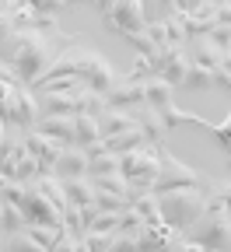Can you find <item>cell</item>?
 Returning <instances> with one entry per match:
<instances>
[{
    "instance_id": "cell-1",
    "label": "cell",
    "mask_w": 231,
    "mask_h": 252,
    "mask_svg": "<svg viewBox=\"0 0 231 252\" xmlns=\"http://www.w3.org/2000/svg\"><path fill=\"white\" fill-rule=\"evenodd\" d=\"M172 189H203V193L210 196L214 179L203 175L200 168H189L165 144H158V179L151 186V193H172Z\"/></svg>"
},
{
    "instance_id": "cell-2",
    "label": "cell",
    "mask_w": 231,
    "mask_h": 252,
    "mask_svg": "<svg viewBox=\"0 0 231 252\" xmlns=\"http://www.w3.org/2000/svg\"><path fill=\"white\" fill-rule=\"evenodd\" d=\"M182 238L203 245V249H214V252H231V217H228V210H224L217 200L207 196L203 214L186 228Z\"/></svg>"
},
{
    "instance_id": "cell-3",
    "label": "cell",
    "mask_w": 231,
    "mask_h": 252,
    "mask_svg": "<svg viewBox=\"0 0 231 252\" xmlns=\"http://www.w3.org/2000/svg\"><path fill=\"white\" fill-rule=\"evenodd\" d=\"M154 200H158L161 220L172 231H179V235H186V228L207 207V193H203V189H172V193H154Z\"/></svg>"
},
{
    "instance_id": "cell-4",
    "label": "cell",
    "mask_w": 231,
    "mask_h": 252,
    "mask_svg": "<svg viewBox=\"0 0 231 252\" xmlns=\"http://www.w3.org/2000/svg\"><path fill=\"white\" fill-rule=\"evenodd\" d=\"M119 175L133 193H151V186L158 179V144H144L130 154H119Z\"/></svg>"
},
{
    "instance_id": "cell-5",
    "label": "cell",
    "mask_w": 231,
    "mask_h": 252,
    "mask_svg": "<svg viewBox=\"0 0 231 252\" xmlns=\"http://www.w3.org/2000/svg\"><path fill=\"white\" fill-rule=\"evenodd\" d=\"M98 11H102L105 25L112 32H119L123 39H140L147 32V14H144V4L140 0H119V4H98Z\"/></svg>"
},
{
    "instance_id": "cell-6",
    "label": "cell",
    "mask_w": 231,
    "mask_h": 252,
    "mask_svg": "<svg viewBox=\"0 0 231 252\" xmlns=\"http://www.w3.org/2000/svg\"><path fill=\"white\" fill-rule=\"evenodd\" d=\"M21 214H25V220H28V224H53V228H60L63 224V214L39 193V189H35V182H28L25 186V196H21Z\"/></svg>"
},
{
    "instance_id": "cell-7",
    "label": "cell",
    "mask_w": 231,
    "mask_h": 252,
    "mask_svg": "<svg viewBox=\"0 0 231 252\" xmlns=\"http://www.w3.org/2000/svg\"><path fill=\"white\" fill-rule=\"evenodd\" d=\"M147 102V81L133 77V74H119V81L112 84V91L105 94V105L109 109H137Z\"/></svg>"
},
{
    "instance_id": "cell-8",
    "label": "cell",
    "mask_w": 231,
    "mask_h": 252,
    "mask_svg": "<svg viewBox=\"0 0 231 252\" xmlns=\"http://www.w3.org/2000/svg\"><path fill=\"white\" fill-rule=\"evenodd\" d=\"M151 67H154V77L172 84V88H182V77H186V67H189V53L186 49H161L151 56Z\"/></svg>"
},
{
    "instance_id": "cell-9",
    "label": "cell",
    "mask_w": 231,
    "mask_h": 252,
    "mask_svg": "<svg viewBox=\"0 0 231 252\" xmlns=\"http://www.w3.org/2000/svg\"><path fill=\"white\" fill-rule=\"evenodd\" d=\"M21 140H25L28 154H32V158H35V161L42 165V172H53V168H56V161H60V151H63V144H56V140L42 137V133H35V130L21 133Z\"/></svg>"
},
{
    "instance_id": "cell-10",
    "label": "cell",
    "mask_w": 231,
    "mask_h": 252,
    "mask_svg": "<svg viewBox=\"0 0 231 252\" xmlns=\"http://www.w3.org/2000/svg\"><path fill=\"white\" fill-rule=\"evenodd\" d=\"M53 175L60 182H67V179H88V151L70 144V147H63L60 151V161L53 168Z\"/></svg>"
},
{
    "instance_id": "cell-11",
    "label": "cell",
    "mask_w": 231,
    "mask_h": 252,
    "mask_svg": "<svg viewBox=\"0 0 231 252\" xmlns=\"http://www.w3.org/2000/svg\"><path fill=\"white\" fill-rule=\"evenodd\" d=\"M182 235L172 231L165 220H158V224H144L140 238H137V252H168Z\"/></svg>"
},
{
    "instance_id": "cell-12",
    "label": "cell",
    "mask_w": 231,
    "mask_h": 252,
    "mask_svg": "<svg viewBox=\"0 0 231 252\" xmlns=\"http://www.w3.org/2000/svg\"><path fill=\"white\" fill-rule=\"evenodd\" d=\"M35 133L63 144V147H70L77 144V126H74V116H53V119H39L35 123Z\"/></svg>"
},
{
    "instance_id": "cell-13",
    "label": "cell",
    "mask_w": 231,
    "mask_h": 252,
    "mask_svg": "<svg viewBox=\"0 0 231 252\" xmlns=\"http://www.w3.org/2000/svg\"><path fill=\"white\" fill-rule=\"evenodd\" d=\"M130 130H140L133 112H123V109H105L102 116H98V133H102V140L119 137V133H130Z\"/></svg>"
},
{
    "instance_id": "cell-14",
    "label": "cell",
    "mask_w": 231,
    "mask_h": 252,
    "mask_svg": "<svg viewBox=\"0 0 231 252\" xmlns=\"http://www.w3.org/2000/svg\"><path fill=\"white\" fill-rule=\"evenodd\" d=\"M186 53H189V60L196 63V67L210 70L214 77L221 74V60H224V53H221L217 46H210L207 39H200V42H189V46H186Z\"/></svg>"
},
{
    "instance_id": "cell-15",
    "label": "cell",
    "mask_w": 231,
    "mask_h": 252,
    "mask_svg": "<svg viewBox=\"0 0 231 252\" xmlns=\"http://www.w3.org/2000/svg\"><path fill=\"white\" fill-rule=\"evenodd\" d=\"M35 189H39V193H42L60 214H67V207H70V203H67V193H63V182H60L53 172H42V175L35 179Z\"/></svg>"
},
{
    "instance_id": "cell-16",
    "label": "cell",
    "mask_w": 231,
    "mask_h": 252,
    "mask_svg": "<svg viewBox=\"0 0 231 252\" xmlns=\"http://www.w3.org/2000/svg\"><path fill=\"white\" fill-rule=\"evenodd\" d=\"M133 116H137V126L144 130L147 144H165V133H168V126H165V119H161L154 109L144 105V112H133Z\"/></svg>"
},
{
    "instance_id": "cell-17",
    "label": "cell",
    "mask_w": 231,
    "mask_h": 252,
    "mask_svg": "<svg viewBox=\"0 0 231 252\" xmlns=\"http://www.w3.org/2000/svg\"><path fill=\"white\" fill-rule=\"evenodd\" d=\"M63 193H67V203L70 207H91L95 203V186H91V179H67L63 182Z\"/></svg>"
},
{
    "instance_id": "cell-18",
    "label": "cell",
    "mask_w": 231,
    "mask_h": 252,
    "mask_svg": "<svg viewBox=\"0 0 231 252\" xmlns=\"http://www.w3.org/2000/svg\"><path fill=\"white\" fill-rule=\"evenodd\" d=\"M105 109H109L105 98H102V94H95L91 88H81L74 94V116H102Z\"/></svg>"
},
{
    "instance_id": "cell-19",
    "label": "cell",
    "mask_w": 231,
    "mask_h": 252,
    "mask_svg": "<svg viewBox=\"0 0 231 252\" xmlns=\"http://www.w3.org/2000/svg\"><path fill=\"white\" fill-rule=\"evenodd\" d=\"M105 144V151L109 154H130V151H137V147H144L147 144V137H144V130H130V133H119V137H109V140H102Z\"/></svg>"
},
{
    "instance_id": "cell-20",
    "label": "cell",
    "mask_w": 231,
    "mask_h": 252,
    "mask_svg": "<svg viewBox=\"0 0 231 252\" xmlns=\"http://www.w3.org/2000/svg\"><path fill=\"white\" fill-rule=\"evenodd\" d=\"M25 154V140L18 137V140H7L4 147H0V175L4 179H11L14 182V168H18V158Z\"/></svg>"
},
{
    "instance_id": "cell-21",
    "label": "cell",
    "mask_w": 231,
    "mask_h": 252,
    "mask_svg": "<svg viewBox=\"0 0 231 252\" xmlns=\"http://www.w3.org/2000/svg\"><path fill=\"white\" fill-rule=\"evenodd\" d=\"M25 228H28V220H25L21 207L18 203H0V231H4V235H18Z\"/></svg>"
},
{
    "instance_id": "cell-22",
    "label": "cell",
    "mask_w": 231,
    "mask_h": 252,
    "mask_svg": "<svg viewBox=\"0 0 231 252\" xmlns=\"http://www.w3.org/2000/svg\"><path fill=\"white\" fill-rule=\"evenodd\" d=\"M74 126H77V147H91L102 140V133H98V116H74Z\"/></svg>"
},
{
    "instance_id": "cell-23",
    "label": "cell",
    "mask_w": 231,
    "mask_h": 252,
    "mask_svg": "<svg viewBox=\"0 0 231 252\" xmlns=\"http://www.w3.org/2000/svg\"><path fill=\"white\" fill-rule=\"evenodd\" d=\"M105 175H119V158L116 154H95V158H88V179H105Z\"/></svg>"
},
{
    "instance_id": "cell-24",
    "label": "cell",
    "mask_w": 231,
    "mask_h": 252,
    "mask_svg": "<svg viewBox=\"0 0 231 252\" xmlns=\"http://www.w3.org/2000/svg\"><path fill=\"white\" fill-rule=\"evenodd\" d=\"M63 228H67V224H60V228H53V224H28L25 231H28L32 238H35V242H39V245H42V249L49 252V249L56 245V238L63 235Z\"/></svg>"
},
{
    "instance_id": "cell-25",
    "label": "cell",
    "mask_w": 231,
    "mask_h": 252,
    "mask_svg": "<svg viewBox=\"0 0 231 252\" xmlns=\"http://www.w3.org/2000/svg\"><path fill=\"white\" fill-rule=\"evenodd\" d=\"M182 88H214V74H210V70H203V67H196V63L189 60L186 77H182Z\"/></svg>"
},
{
    "instance_id": "cell-26",
    "label": "cell",
    "mask_w": 231,
    "mask_h": 252,
    "mask_svg": "<svg viewBox=\"0 0 231 252\" xmlns=\"http://www.w3.org/2000/svg\"><path fill=\"white\" fill-rule=\"evenodd\" d=\"M112 242H116V231H88L84 235L88 252H112Z\"/></svg>"
},
{
    "instance_id": "cell-27",
    "label": "cell",
    "mask_w": 231,
    "mask_h": 252,
    "mask_svg": "<svg viewBox=\"0 0 231 252\" xmlns=\"http://www.w3.org/2000/svg\"><path fill=\"white\" fill-rule=\"evenodd\" d=\"M4 252H46V249L32 238L28 231H18V235H7V249Z\"/></svg>"
},
{
    "instance_id": "cell-28",
    "label": "cell",
    "mask_w": 231,
    "mask_h": 252,
    "mask_svg": "<svg viewBox=\"0 0 231 252\" xmlns=\"http://www.w3.org/2000/svg\"><path fill=\"white\" fill-rule=\"evenodd\" d=\"M119 231H123V235H137V238H140V231H144V217H140L133 207H126V210L119 214Z\"/></svg>"
},
{
    "instance_id": "cell-29",
    "label": "cell",
    "mask_w": 231,
    "mask_h": 252,
    "mask_svg": "<svg viewBox=\"0 0 231 252\" xmlns=\"http://www.w3.org/2000/svg\"><path fill=\"white\" fill-rule=\"evenodd\" d=\"M133 210L144 217V224H158L161 220V214H158V200H154V193H147V196H140L137 203H133Z\"/></svg>"
},
{
    "instance_id": "cell-30",
    "label": "cell",
    "mask_w": 231,
    "mask_h": 252,
    "mask_svg": "<svg viewBox=\"0 0 231 252\" xmlns=\"http://www.w3.org/2000/svg\"><path fill=\"white\" fill-rule=\"evenodd\" d=\"M95 207L98 210H109V214H123L130 207V200L126 196H116V193H98L95 196Z\"/></svg>"
},
{
    "instance_id": "cell-31",
    "label": "cell",
    "mask_w": 231,
    "mask_h": 252,
    "mask_svg": "<svg viewBox=\"0 0 231 252\" xmlns=\"http://www.w3.org/2000/svg\"><path fill=\"white\" fill-rule=\"evenodd\" d=\"M49 252H88V249H84V238H74L67 228H63V235L56 238V245Z\"/></svg>"
},
{
    "instance_id": "cell-32",
    "label": "cell",
    "mask_w": 231,
    "mask_h": 252,
    "mask_svg": "<svg viewBox=\"0 0 231 252\" xmlns=\"http://www.w3.org/2000/svg\"><path fill=\"white\" fill-rule=\"evenodd\" d=\"M88 231H119V214H109V210H98V217L91 220Z\"/></svg>"
},
{
    "instance_id": "cell-33",
    "label": "cell",
    "mask_w": 231,
    "mask_h": 252,
    "mask_svg": "<svg viewBox=\"0 0 231 252\" xmlns=\"http://www.w3.org/2000/svg\"><path fill=\"white\" fill-rule=\"evenodd\" d=\"M210 133H214V137H217V144L228 151V161H231V112H228V119H224V123H217V126L210 123Z\"/></svg>"
},
{
    "instance_id": "cell-34",
    "label": "cell",
    "mask_w": 231,
    "mask_h": 252,
    "mask_svg": "<svg viewBox=\"0 0 231 252\" xmlns=\"http://www.w3.org/2000/svg\"><path fill=\"white\" fill-rule=\"evenodd\" d=\"M210 200H217V203H221V207L228 210V217H231V179H224V182H217V179H214Z\"/></svg>"
},
{
    "instance_id": "cell-35",
    "label": "cell",
    "mask_w": 231,
    "mask_h": 252,
    "mask_svg": "<svg viewBox=\"0 0 231 252\" xmlns=\"http://www.w3.org/2000/svg\"><path fill=\"white\" fill-rule=\"evenodd\" d=\"M207 42L217 46L221 53H228V49H231V28H217V25H214V32H210V39H207Z\"/></svg>"
},
{
    "instance_id": "cell-36",
    "label": "cell",
    "mask_w": 231,
    "mask_h": 252,
    "mask_svg": "<svg viewBox=\"0 0 231 252\" xmlns=\"http://www.w3.org/2000/svg\"><path fill=\"white\" fill-rule=\"evenodd\" d=\"M112 252H137V235H123V231H116Z\"/></svg>"
},
{
    "instance_id": "cell-37",
    "label": "cell",
    "mask_w": 231,
    "mask_h": 252,
    "mask_svg": "<svg viewBox=\"0 0 231 252\" xmlns=\"http://www.w3.org/2000/svg\"><path fill=\"white\" fill-rule=\"evenodd\" d=\"M11 18H7V4H0V46H4L7 39H11Z\"/></svg>"
},
{
    "instance_id": "cell-38",
    "label": "cell",
    "mask_w": 231,
    "mask_h": 252,
    "mask_svg": "<svg viewBox=\"0 0 231 252\" xmlns=\"http://www.w3.org/2000/svg\"><path fill=\"white\" fill-rule=\"evenodd\" d=\"M217 28H231V4H217V18H214Z\"/></svg>"
},
{
    "instance_id": "cell-39",
    "label": "cell",
    "mask_w": 231,
    "mask_h": 252,
    "mask_svg": "<svg viewBox=\"0 0 231 252\" xmlns=\"http://www.w3.org/2000/svg\"><path fill=\"white\" fill-rule=\"evenodd\" d=\"M221 70L231 77V49H228V53H224V60H221Z\"/></svg>"
},
{
    "instance_id": "cell-40",
    "label": "cell",
    "mask_w": 231,
    "mask_h": 252,
    "mask_svg": "<svg viewBox=\"0 0 231 252\" xmlns=\"http://www.w3.org/2000/svg\"><path fill=\"white\" fill-rule=\"evenodd\" d=\"M7 144V137H4V119H0V147Z\"/></svg>"
},
{
    "instance_id": "cell-41",
    "label": "cell",
    "mask_w": 231,
    "mask_h": 252,
    "mask_svg": "<svg viewBox=\"0 0 231 252\" xmlns=\"http://www.w3.org/2000/svg\"><path fill=\"white\" fill-rule=\"evenodd\" d=\"M4 238H7V235H4V231H0V252H4V249H7V242H4Z\"/></svg>"
},
{
    "instance_id": "cell-42",
    "label": "cell",
    "mask_w": 231,
    "mask_h": 252,
    "mask_svg": "<svg viewBox=\"0 0 231 252\" xmlns=\"http://www.w3.org/2000/svg\"><path fill=\"white\" fill-rule=\"evenodd\" d=\"M207 252H214V249H207Z\"/></svg>"
}]
</instances>
